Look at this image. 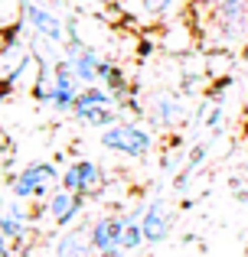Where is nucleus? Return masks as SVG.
Returning a JSON list of instances; mask_svg holds the SVG:
<instances>
[{
    "label": "nucleus",
    "instance_id": "nucleus-1",
    "mask_svg": "<svg viewBox=\"0 0 248 257\" xmlns=\"http://www.w3.org/2000/svg\"><path fill=\"white\" fill-rule=\"evenodd\" d=\"M196 39L209 49H235L248 39V0H193Z\"/></svg>",
    "mask_w": 248,
    "mask_h": 257
},
{
    "label": "nucleus",
    "instance_id": "nucleus-7",
    "mask_svg": "<svg viewBox=\"0 0 248 257\" xmlns=\"http://www.w3.org/2000/svg\"><path fill=\"white\" fill-rule=\"evenodd\" d=\"M173 205L163 195H150L140 208V231H144V244H163L173 231Z\"/></svg>",
    "mask_w": 248,
    "mask_h": 257
},
{
    "label": "nucleus",
    "instance_id": "nucleus-14",
    "mask_svg": "<svg viewBox=\"0 0 248 257\" xmlns=\"http://www.w3.org/2000/svg\"><path fill=\"white\" fill-rule=\"evenodd\" d=\"M0 218H4V202H0Z\"/></svg>",
    "mask_w": 248,
    "mask_h": 257
},
{
    "label": "nucleus",
    "instance_id": "nucleus-2",
    "mask_svg": "<svg viewBox=\"0 0 248 257\" xmlns=\"http://www.w3.org/2000/svg\"><path fill=\"white\" fill-rule=\"evenodd\" d=\"M69 117L82 127H92V131H105L124 117V98L105 85H85Z\"/></svg>",
    "mask_w": 248,
    "mask_h": 257
},
{
    "label": "nucleus",
    "instance_id": "nucleus-6",
    "mask_svg": "<svg viewBox=\"0 0 248 257\" xmlns=\"http://www.w3.org/2000/svg\"><path fill=\"white\" fill-rule=\"evenodd\" d=\"M59 186L69 189V192L82 195V199H92V195L102 192L105 186V170L102 163H95V160H69V163L62 166V173H59Z\"/></svg>",
    "mask_w": 248,
    "mask_h": 257
},
{
    "label": "nucleus",
    "instance_id": "nucleus-3",
    "mask_svg": "<svg viewBox=\"0 0 248 257\" xmlns=\"http://www.w3.org/2000/svg\"><path fill=\"white\" fill-rule=\"evenodd\" d=\"M98 144L105 147L108 153L115 157H124V160H147L157 147V134L147 131L140 120H115L111 127L98 131Z\"/></svg>",
    "mask_w": 248,
    "mask_h": 257
},
{
    "label": "nucleus",
    "instance_id": "nucleus-12",
    "mask_svg": "<svg viewBox=\"0 0 248 257\" xmlns=\"http://www.w3.org/2000/svg\"><path fill=\"white\" fill-rule=\"evenodd\" d=\"M127 10H134L140 20H160L177 7V0H124Z\"/></svg>",
    "mask_w": 248,
    "mask_h": 257
},
{
    "label": "nucleus",
    "instance_id": "nucleus-4",
    "mask_svg": "<svg viewBox=\"0 0 248 257\" xmlns=\"http://www.w3.org/2000/svg\"><path fill=\"white\" fill-rule=\"evenodd\" d=\"M59 173L62 170L56 163H30L7 179V192L13 199H23V202L46 199L52 189H59Z\"/></svg>",
    "mask_w": 248,
    "mask_h": 257
},
{
    "label": "nucleus",
    "instance_id": "nucleus-9",
    "mask_svg": "<svg viewBox=\"0 0 248 257\" xmlns=\"http://www.w3.org/2000/svg\"><path fill=\"white\" fill-rule=\"evenodd\" d=\"M82 208H85V199H82V195L69 192V189H62V186L52 189V192L43 199V215L49 218V225H56V228L75 225L78 215H82Z\"/></svg>",
    "mask_w": 248,
    "mask_h": 257
},
{
    "label": "nucleus",
    "instance_id": "nucleus-13",
    "mask_svg": "<svg viewBox=\"0 0 248 257\" xmlns=\"http://www.w3.org/2000/svg\"><path fill=\"white\" fill-rule=\"evenodd\" d=\"M10 254H13V244L4 238V234H0V257H10Z\"/></svg>",
    "mask_w": 248,
    "mask_h": 257
},
{
    "label": "nucleus",
    "instance_id": "nucleus-8",
    "mask_svg": "<svg viewBox=\"0 0 248 257\" xmlns=\"http://www.w3.org/2000/svg\"><path fill=\"white\" fill-rule=\"evenodd\" d=\"M62 59L72 65V72L78 75L82 85H98V69H102L105 56L95 49V46H89L78 36H69V43L62 46Z\"/></svg>",
    "mask_w": 248,
    "mask_h": 257
},
{
    "label": "nucleus",
    "instance_id": "nucleus-11",
    "mask_svg": "<svg viewBox=\"0 0 248 257\" xmlns=\"http://www.w3.org/2000/svg\"><path fill=\"white\" fill-rule=\"evenodd\" d=\"M49 257H95L89 225L62 228V231L56 234V241H52V247H49Z\"/></svg>",
    "mask_w": 248,
    "mask_h": 257
},
{
    "label": "nucleus",
    "instance_id": "nucleus-5",
    "mask_svg": "<svg viewBox=\"0 0 248 257\" xmlns=\"http://www.w3.org/2000/svg\"><path fill=\"white\" fill-rule=\"evenodd\" d=\"M20 4H23V23L33 33V39L59 46V49L69 43V23L59 20V13L52 7L39 4V0H20Z\"/></svg>",
    "mask_w": 248,
    "mask_h": 257
},
{
    "label": "nucleus",
    "instance_id": "nucleus-10",
    "mask_svg": "<svg viewBox=\"0 0 248 257\" xmlns=\"http://www.w3.org/2000/svg\"><path fill=\"white\" fill-rule=\"evenodd\" d=\"M144 111H147V120H150L153 127H160V131H177L186 120V104H183V98L173 94V91L153 94Z\"/></svg>",
    "mask_w": 248,
    "mask_h": 257
}]
</instances>
